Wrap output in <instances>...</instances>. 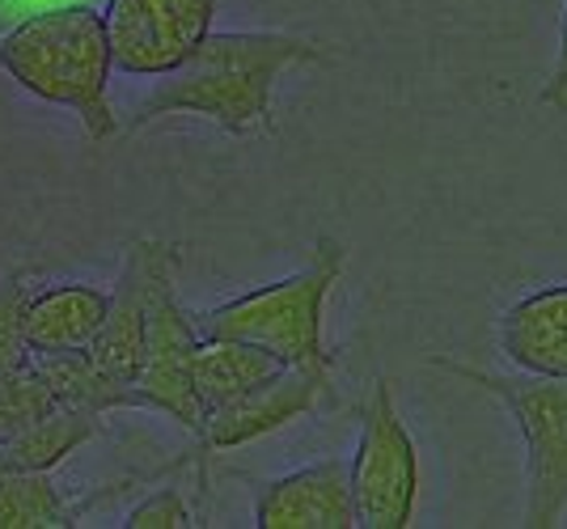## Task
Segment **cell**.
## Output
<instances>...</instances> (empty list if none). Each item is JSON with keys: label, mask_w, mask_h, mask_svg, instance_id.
Here are the masks:
<instances>
[{"label": "cell", "mask_w": 567, "mask_h": 529, "mask_svg": "<svg viewBox=\"0 0 567 529\" xmlns=\"http://www.w3.org/2000/svg\"><path fill=\"white\" fill-rule=\"evenodd\" d=\"M0 69L25 94L51 106H69L94 141H111L118 132L111 111V43L102 9L90 0H64L34 9L0 34Z\"/></svg>", "instance_id": "2"}, {"label": "cell", "mask_w": 567, "mask_h": 529, "mask_svg": "<svg viewBox=\"0 0 567 529\" xmlns=\"http://www.w3.org/2000/svg\"><path fill=\"white\" fill-rule=\"evenodd\" d=\"M543 102L555 111H567V9H564V30H559V60H555V73L546 81Z\"/></svg>", "instance_id": "20"}, {"label": "cell", "mask_w": 567, "mask_h": 529, "mask_svg": "<svg viewBox=\"0 0 567 529\" xmlns=\"http://www.w3.org/2000/svg\"><path fill=\"white\" fill-rule=\"evenodd\" d=\"M97 436V415L76 407H55L34 428L0 445V470H51Z\"/></svg>", "instance_id": "15"}, {"label": "cell", "mask_w": 567, "mask_h": 529, "mask_svg": "<svg viewBox=\"0 0 567 529\" xmlns=\"http://www.w3.org/2000/svg\"><path fill=\"white\" fill-rule=\"evenodd\" d=\"M280 369H288V364L267 356L262 348L237 343V339H199L195 361H190V385H195V403H199V424H204V415H213L225 403L250 394L255 385L276 377Z\"/></svg>", "instance_id": "13"}, {"label": "cell", "mask_w": 567, "mask_h": 529, "mask_svg": "<svg viewBox=\"0 0 567 529\" xmlns=\"http://www.w3.org/2000/svg\"><path fill=\"white\" fill-rule=\"evenodd\" d=\"M169 276H178V250L166 241H132L118 267L115 292H106V318L90 343V361L123 385L141 382L144 339H148V310L153 297Z\"/></svg>", "instance_id": "7"}, {"label": "cell", "mask_w": 567, "mask_h": 529, "mask_svg": "<svg viewBox=\"0 0 567 529\" xmlns=\"http://www.w3.org/2000/svg\"><path fill=\"white\" fill-rule=\"evenodd\" d=\"M39 377L51 385V394L60 398V407L90 411V415H111L118 407H144L141 390L106 377L90 352H55V356H34Z\"/></svg>", "instance_id": "14"}, {"label": "cell", "mask_w": 567, "mask_h": 529, "mask_svg": "<svg viewBox=\"0 0 567 529\" xmlns=\"http://www.w3.org/2000/svg\"><path fill=\"white\" fill-rule=\"evenodd\" d=\"M216 0H106L111 64L127 76H166L213 34Z\"/></svg>", "instance_id": "6"}, {"label": "cell", "mask_w": 567, "mask_h": 529, "mask_svg": "<svg viewBox=\"0 0 567 529\" xmlns=\"http://www.w3.org/2000/svg\"><path fill=\"white\" fill-rule=\"evenodd\" d=\"M259 529H352L355 505L348 487V461L327 457L301 466L284 479L262 483L255 491Z\"/></svg>", "instance_id": "10"}, {"label": "cell", "mask_w": 567, "mask_h": 529, "mask_svg": "<svg viewBox=\"0 0 567 529\" xmlns=\"http://www.w3.org/2000/svg\"><path fill=\"white\" fill-rule=\"evenodd\" d=\"M199 348L195 318L183 310L174 276L157 289L153 310H148V339H144V369H141V403L148 411H162L174 424H183L190 433H199V403H195V385H190V361Z\"/></svg>", "instance_id": "8"}, {"label": "cell", "mask_w": 567, "mask_h": 529, "mask_svg": "<svg viewBox=\"0 0 567 529\" xmlns=\"http://www.w3.org/2000/svg\"><path fill=\"white\" fill-rule=\"evenodd\" d=\"M322 60V48L280 34V30H220L208 34L174 73H166L153 94L136 102L132 127L162 115H199L220 123L225 132H267L271 127V94L284 69Z\"/></svg>", "instance_id": "1"}, {"label": "cell", "mask_w": 567, "mask_h": 529, "mask_svg": "<svg viewBox=\"0 0 567 529\" xmlns=\"http://www.w3.org/2000/svg\"><path fill=\"white\" fill-rule=\"evenodd\" d=\"M343 246L334 238L313 241V255L301 271H292L288 280L262 284L213 305L195 318L199 339H237L262 348L267 356H276L288 369H327L331 373V348L322 335V318H327V297L343 276Z\"/></svg>", "instance_id": "3"}, {"label": "cell", "mask_w": 567, "mask_h": 529, "mask_svg": "<svg viewBox=\"0 0 567 529\" xmlns=\"http://www.w3.org/2000/svg\"><path fill=\"white\" fill-rule=\"evenodd\" d=\"M55 407H60V398L39 377L34 361L25 364V369H18V373H0V445H9L13 436L34 428Z\"/></svg>", "instance_id": "17"}, {"label": "cell", "mask_w": 567, "mask_h": 529, "mask_svg": "<svg viewBox=\"0 0 567 529\" xmlns=\"http://www.w3.org/2000/svg\"><path fill=\"white\" fill-rule=\"evenodd\" d=\"M76 512L51 483V470H0V529H64Z\"/></svg>", "instance_id": "16"}, {"label": "cell", "mask_w": 567, "mask_h": 529, "mask_svg": "<svg viewBox=\"0 0 567 529\" xmlns=\"http://www.w3.org/2000/svg\"><path fill=\"white\" fill-rule=\"evenodd\" d=\"M127 529H187L195 526V517H190L187 500L174 491V487H162V491H153L148 500L127 512Z\"/></svg>", "instance_id": "19"}, {"label": "cell", "mask_w": 567, "mask_h": 529, "mask_svg": "<svg viewBox=\"0 0 567 529\" xmlns=\"http://www.w3.org/2000/svg\"><path fill=\"white\" fill-rule=\"evenodd\" d=\"M436 369H445L462 382L492 390L504 407L513 411L525 440V526L550 529L567 512V377H496L466 364L436 356Z\"/></svg>", "instance_id": "4"}, {"label": "cell", "mask_w": 567, "mask_h": 529, "mask_svg": "<svg viewBox=\"0 0 567 529\" xmlns=\"http://www.w3.org/2000/svg\"><path fill=\"white\" fill-rule=\"evenodd\" d=\"M348 487H352L355 526H411L420 496V454L411 433L402 428L390 377H378L360 407V440L348 461Z\"/></svg>", "instance_id": "5"}, {"label": "cell", "mask_w": 567, "mask_h": 529, "mask_svg": "<svg viewBox=\"0 0 567 529\" xmlns=\"http://www.w3.org/2000/svg\"><path fill=\"white\" fill-rule=\"evenodd\" d=\"M327 390H331V373L327 369H280L276 377L255 385L250 394H241V398L225 403L213 415H204L199 440H204V449L250 445V440H259V436L276 433L284 424L309 415Z\"/></svg>", "instance_id": "9"}, {"label": "cell", "mask_w": 567, "mask_h": 529, "mask_svg": "<svg viewBox=\"0 0 567 529\" xmlns=\"http://www.w3.org/2000/svg\"><path fill=\"white\" fill-rule=\"evenodd\" d=\"M102 318H106V292L90 289V284L30 289V301H25V348H30V356L90 352Z\"/></svg>", "instance_id": "12"}, {"label": "cell", "mask_w": 567, "mask_h": 529, "mask_svg": "<svg viewBox=\"0 0 567 529\" xmlns=\"http://www.w3.org/2000/svg\"><path fill=\"white\" fill-rule=\"evenodd\" d=\"M499 352L529 377H567V284L525 292L499 313Z\"/></svg>", "instance_id": "11"}, {"label": "cell", "mask_w": 567, "mask_h": 529, "mask_svg": "<svg viewBox=\"0 0 567 529\" xmlns=\"http://www.w3.org/2000/svg\"><path fill=\"white\" fill-rule=\"evenodd\" d=\"M25 271L0 276V373H18L34 361L25 348V301H30Z\"/></svg>", "instance_id": "18"}]
</instances>
